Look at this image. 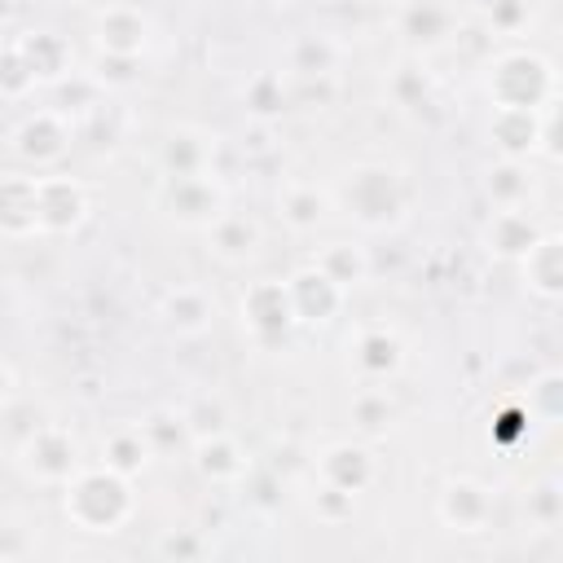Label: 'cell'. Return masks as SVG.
Here are the masks:
<instances>
[{
	"instance_id": "obj_38",
	"label": "cell",
	"mask_w": 563,
	"mask_h": 563,
	"mask_svg": "<svg viewBox=\"0 0 563 563\" xmlns=\"http://www.w3.org/2000/svg\"><path fill=\"white\" fill-rule=\"evenodd\" d=\"M35 550V537L31 528H13V523H0V559H26Z\"/></svg>"
},
{
	"instance_id": "obj_32",
	"label": "cell",
	"mask_w": 563,
	"mask_h": 563,
	"mask_svg": "<svg viewBox=\"0 0 563 563\" xmlns=\"http://www.w3.org/2000/svg\"><path fill=\"white\" fill-rule=\"evenodd\" d=\"M35 88H40V84H35V75L26 70L22 53L13 48V40H4V44H0V97L22 101V97H31Z\"/></svg>"
},
{
	"instance_id": "obj_7",
	"label": "cell",
	"mask_w": 563,
	"mask_h": 563,
	"mask_svg": "<svg viewBox=\"0 0 563 563\" xmlns=\"http://www.w3.org/2000/svg\"><path fill=\"white\" fill-rule=\"evenodd\" d=\"M70 150V123L62 110H35L13 128V154L22 163H31L35 172L57 167Z\"/></svg>"
},
{
	"instance_id": "obj_20",
	"label": "cell",
	"mask_w": 563,
	"mask_h": 563,
	"mask_svg": "<svg viewBox=\"0 0 563 563\" xmlns=\"http://www.w3.org/2000/svg\"><path fill=\"white\" fill-rule=\"evenodd\" d=\"M519 268H523V282H528L532 295L559 299V290H563V242H559V233H541L523 251Z\"/></svg>"
},
{
	"instance_id": "obj_3",
	"label": "cell",
	"mask_w": 563,
	"mask_h": 563,
	"mask_svg": "<svg viewBox=\"0 0 563 563\" xmlns=\"http://www.w3.org/2000/svg\"><path fill=\"white\" fill-rule=\"evenodd\" d=\"M488 97L497 110H541L554 101V66L532 48L497 53L488 66Z\"/></svg>"
},
{
	"instance_id": "obj_5",
	"label": "cell",
	"mask_w": 563,
	"mask_h": 563,
	"mask_svg": "<svg viewBox=\"0 0 563 563\" xmlns=\"http://www.w3.org/2000/svg\"><path fill=\"white\" fill-rule=\"evenodd\" d=\"M18 466H22L26 479L62 488L84 462H79L75 435H70L66 427H57V422H44V427H35V431L18 444Z\"/></svg>"
},
{
	"instance_id": "obj_39",
	"label": "cell",
	"mask_w": 563,
	"mask_h": 563,
	"mask_svg": "<svg viewBox=\"0 0 563 563\" xmlns=\"http://www.w3.org/2000/svg\"><path fill=\"white\" fill-rule=\"evenodd\" d=\"M13 387H18V378H13V365L0 356V409L13 400Z\"/></svg>"
},
{
	"instance_id": "obj_41",
	"label": "cell",
	"mask_w": 563,
	"mask_h": 563,
	"mask_svg": "<svg viewBox=\"0 0 563 563\" xmlns=\"http://www.w3.org/2000/svg\"><path fill=\"white\" fill-rule=\"evenodd\" d=\"M9 13H13V4H9V0H0V22H9Z\"/></svg>"
},
{
	"instance_id": "obj_27",
	"label": "cell",
	"mask_w": 563,
	"mask_h": 563,
	"mask_svg": "<svg viewBox=\"0 0 563 563\" xmlns=\"http://www.w3.org/2000/svg\"><path fill=\"white\" fill-rule=\"evenodd\" d=\"M484 194L493 198V207H528V198H532L528 158H497L484 176Z\"/></svg>"
},
{
	"instance_id": "obj_11",
	"label": "cell",
	"mask_w": 563,
	"mask_h": 563,
	"mask_svg": "<svg viewBox=\"0 0 563 563\" xmlns=\"http://www.w3.org/2000/svg\"><path fill=\"white\" fill-rule=\"evenodd\" d=\"M374 475H378L374 453L365 444H356V440H339L317 457V479L339 488V493H352V497H361L374 484Z\"/></svg>"
},
{
	"instance_id": "obj_10",
	"label": "cell",
	"mask_w": 563,
	"mask_h": 563,
	"mask_svg": "<svg viewBox=\"0 0 563 563\" xmlns=\"http://www.w3.org/2000/svg\"><path fill=\"white\" fill-rule=\"evenodd\" d=\"M435 515L453 532H484L488 519H493V493H488V484H479L471 475H457V479H449L440 488Z\"/></svg>"
},
{
	"instance_id": "obj_16",
	"label": "cell",
	"mask_w": 563,
	"mask_h": 563,
	"mask_svg": "<svg viewBox=\"0 0 563 563\" xmlns=\"http://www.w3.org/2000/svg\"><path fill=\"white\" fill-rule=\"evenodd\" d=\"M40 233V189L35 176H0V238Z\"/></svg>"
},
{
	"instance_id": "obj_26",
	"label": "cell",
	"mask_w": 563,
	"mask_h": 563,
	"mask_svg": "<svg viewBox=\"0 0 563 563\" xmlns=\"http://www.w3.org/2000/svg\"><path fill=\"white\" fill-rule=\"evenodd\" d=\"M150 457H154V449H150L141 422L110 431L106 444H101V466H110V471H119V475H128V479H136V475L150 466Z\"/></svg>"
},
{
	"instance_id": "obj_17",
	"label": "cell",
	"mask_w": 563,
	"mask_h": 563,
	"mask_svg": "<svg viewBox=\"0 0 563 563\" xmlns=\"http://www.w3.org/2000/svg\"><path fill=\"white\" fill-rule=\"evenodd\" d=\"M13 48L22 53V62H26V70L35 75V84H57V79H66L70 75V44L57 35V31H18L13 35Z\"/></svg>"
},
{
	"instance_id": "obj_37",
	"label": "cell",
	"mask_w": 563,
	"mask_h": 563,
	"mask_svg": "<svg viewBox=\"0 0 563 563\" xmlns=\"http://www.w3.org/2000/svg\"><path fill=\"white\" fill-rule=\"evenodd\" d=\"M528 519L537 528H554L559 523V488L554 484H541L528 493Z\"/></svg>"
},
{
	"instance_id": "obj_31",
	"label": "cell",
	"mask_w": 563,
	"mask_h": 563,
	"mask_svg": "<svg viewBox=\"0 0 563 563\" xmlns=\"http://www.w3.org/2000/svg\"><path fill=\"white\" fill-rule=\"evenodd\" d=\"M141 431H145V440H150L154 453H172V449H180V444L194 440L189 427H185V418H180V413H167V409H154V413L141 422Z\"/></svg>"
},
{
	"instance_id": "obj_28",
	"label": "cell",
	"mask_w": 563,
	"mask_h": 563,
	"mask_svg": "<svg viewBox=\"0 0 563 563\" xmlns=\"http://www.w3.org/2000/svg\"><path fill=\"white\" fill-rule=\"evenodd\" d=\"M312 264H317L339 290H356V286L369 277V255H365V246H356V242H330V246L317 251Z\"/></svg>"
},
{
	"instance_id": "obj_21",
	"label": "cell",
	"mask_w": 563,
	"mask_h": 563,
	"mask_svg": "<svg viewBox=\"0 0 563 563\" xmlns=\"http://www.w3.org/2000/svg\"><path fill=\"white\" fill-rule=\"evenodd\" d=\"M396 26L413 48H435L453 35V9L444 0H409L400 9Z\"/></svg>"
},
{
	"instance_id": "obj_35",
	"label": "cell",
	"mask_w": 563,
	"mask_h": 563,
	"mask_svg": "<svg viewBox=\"0 0 563 563\" xmlns=\"http://www.w3.org/2000/svg\"><path fill=\"white\" fill-rule=\"evenodd\" d=\"M559 387H563V378H559L554 369H545V374L528 387V413L541 418V422H554V418H559Z\"/></svg>"
},
{
	"instance_id": "obj_12",
	"label": "cell",
	"mask_w": 563,
	"mask_h": 563,
	"mask_svg": "<svg viewBox=\"0 0 563 563\" xmlns=\"http://www.w3.org/2000/svg\"><path fill=\"white\" fill-rule=\"evenodd\" d=\"M97 53H119V57H141L150 44V18L136 4H106L92 22Z\"/></svg>"
},
{
	"instance_id": "obj_4",
	"label": "cell",
	"mask_w": 563,
	"mask_h": 563,
	"mask_svg": "<svg viewBox=\"0 0 563 563\" xmlns=\"http://www.w3.org/2000/svg\"><path fill=\"white\" fill-rule=\"evenodd\" d=\"M154 202L167 220L180 229H211L229 211V194L216 180V172H194V176H158Z\"/></svg>"
},
{
	"instance_id": "obj_14",
	"label": "cell",
	"mask_w": 563,
	"mask_h": 563,
	"mask_svg": "<svg viewBox=\"0 0 563 563\" xmlns=\"http://www.w3.org/2000/svg\"><path fill=\"white\" fill-rule=\"evenodd\" d=\"M216 163V136L202 128H172L158 141V167L163 176H194V172H211Z\"/></svg>"
},
{
	"instance_id": "obj_1",
	"label": "cell",
	"mask_w": 563,
	"mask_h": 563,
	"mask_svg": "<svg viewBox=\"0 0 563 563\" xmlns=\"http://www.w3.org/2000/svg\"><path fill=\"white\" fill-rule=\"evenodd\" d=\"M62 510L79 532L110 537L136 515V493L132 479L110 466H79L62 484Z\"/></svg>"
},
{
	"instance_id": "obj_2",
	"label": "cell",
	"mask_w": 563,
	"mask_h": 563,
	"mask_svg": "<svg viewBox=\"0 0 563 563\" xmlns=\"http://www.w3.org/2000/svg\"><path fill=\"white\" fill-rule=\"evenodd\" d=\"M339 202L361 229H391L405 216V180L387 163H352L339 180Z\"/></svg>"
},
{
	"instance_id": "obj_42",
	"label": "cell",
	"mask_w": 563,
	"mask_h": 563,
	"mask_svg": "<svg viewBox=\"0 0 563 563\" xmlns=\"http://www.w3.org/2000/svg\"><path fill=\"white\" fill-rule=\"evenodd\" d=\"M273 4H295V0H273Z\"/></svg>"
},
{
	"instance_id": "obj_19",
	"label": "cell",
	"mask_w": 563,
	"mask_h": 563,
	"mask_svg": "<svg viewBox=\"0 0 563 563\" xmlns=\"http://www.w3.org/2000/svg\"><path fill=\"white\" fill-rule=\"evenodd\" d=\"M537 238H541V229H537V220L528 216V207H497L493 220H488V229H484L488 251L501 255V260H523V251H528Z\"/></svg>"
},
{
	"instance_id": "obj_25",
	"label": "cell",
	"mask_w": 563,
	"mask_h": 563,
	"mask_svg": "<svg viewBox=\"0 0 563 563\" xmlns=\"http://www.w3.org/2000/svg\"><path fill=\"white\" fill-rule=\"evenodd\" d=\"M334 66H339V44H334L330 35L308 31V35H299V40L286 48V70H290L295 79H330Z\"/></svg>"
},
{
	"instance_id": "obj_36",
	"label": "cell",
	"mask_w": 563,
	"mask_h": 563,
	"mask_svg": "<svg viewBox=\"0 0 563 563\" xmlns=\"http://www.w3.org/2000/svg\"><path fill=\"white\" fill-rule=\"evenodd\" d=\"M312 510H317L321 523H343V519H352L356 497H352V493H339V488H330V484H317V493H312Z\"/></svg>"
},
{
	"instance_id": "obj_33",
	"label": "cell",
	"mask_w": 563,
	"mask_h": 563,
	"mask_svg": "<svg viewBox=\"0 0 563 563\" xmlns=\"http://www.w3.org/2000/svg\"><path fill=\"white\" fill-rule=\"evenodd\" d=\"M88 75L97 79V88H128V84H136V79H141V57L97 53V62H92V70H88Z\"/></svg>"
},
{
	"instance_id": "obj_23",
	"label": "cell",
	"mask_w": 563,
	"mask_h": 563,
	"mask_svg": "<svg viewBox=\"0 0 563 563\" xmlns=\"http://www.w3.org/2000/svg\"><path fill=\"white\" fill-rule=\"evenodd\" d=\"M211 251L224 260V264H246L255 251H260V224L246 216V211H224L211 229Z\"/></svg>"
},
{
	"instance_id": "obj_40",
	"label": "cell",
	"mask_w": 563,
	"mask_h": 563,
	"mask_svg": "<svg viewBox=\"0 0 563 563\" xmlns=\"http://www.w3.org/2000/svg\"><path fill=\"white\" fill-rule=\"evenodd\" d=\"M158 550H163V554H198V541H194V537H180V541H176V537H167Z\"/></svg>"
},
{
	"instance_id": "obj_29",
	"label": "cell",
	"mask_w": 563,
	"mask_h": 563,
	"mask_svg": "<svg viewBox=\"0 0 563 563\" xmlns=\"http://www.w3.org/2000/svg\"><path fill=\"white\" fill-rule=\"evenodd\" d=\"M242 101H246V110H251L255 119H277V114L286 110V101H290V92L282 88V75H273V70H264V75H255V79L246 84V92H242Z\"/></svg>"
},
{
	"instance_id": "obj_30",
	"label": "cell",
	"mask_w": 563,
	"mask_h": 563,
	"mask_svg": "<svg viewBox=\"0 0 563 563\" xmlns=\"http://www.w3.org/2000/svg\"><path fill=\"white\" fill-rule=\"evenodd\" d=\"M391 418H396V409H391V400H387V391L383 387H365V391H356V400H352V422L365 431V435H378V431H387L391 427Z\"/></svg>"
},
{
	"instance_id": "obj_22",
	"label": "cell",
	"mask_w": 563,
	"mask_h": 563,
	"mask_svg": "<svg viewBox=\"0 0 563 563\" xmlns=\"http://www.w3.org/2000/svg\"><path fill=\"white\" fill-rule=\"evenodd\" d=\"M277 207H282L286 229H295V233H317V229L325 224V216H330V194H325L321 185H312V180H295V185L282 189Z\"/></svg>"
},
{
	"instance_id": "obj_24",
	"label": "cell",
	"mask_w": 563,
	"mask_h": 563,
	"mask_svg": "<svg viewBox=\"0 0 563 563\" xmlns=\"http://www.w3.org/2000/svg\"><path fill=\"white\" fill-rule=\"evenodd\" d=\"M158 312H163L167 330H176V334H202L211 325V317H216V303H211V295L202 286H176V290L163 295V308Z\"/></svg>"
},
{
	"instance_id": "obj_18",
	"label": "cell",
	"mask_w": 563,
	"mask_h": 563,
	"mask_svg": "<svg viewBox=\"0 0 563 563\" xmlns=\"http://www.w3.org/2000/svg\"><path fill=\"white\" fill-rule=\"evenodd\" d=\"M488 136L501 158H532L541 154V110H493Z\"/></svg>"
},
{
	"instance_id": "obj_9",
	"label": "cell",
	"mask_w": 563,
	"mask_h": 563,
	"mask_svg": "<svg viewBox=\"0 0 563 563\" xmlns=\"http://www.w3.org/2000/svg\"><path fill=\"white\" fill-rule=\"evenodd\" d=\"M286 290H290V308H295V321L299 325H325L339 317L347 290H339L317 264H303L286 277Z\"/></svg>"
},
{
	"instance_id": "obj_13",
	"label": "cell",
	"mask_w": 563,
	"mask_h": 563,
	"mask_svg": "<svg viewBox=\"0 0 563 563\" xmlns=\"http://www.w3.org/2000/svg\"><path fill=\"white\" fill-rule=\"evenodd\" d=\"M400 365H405V343H400L396 330H387V325H365V330H356V339H352V369H356L365 383H383V378H391Z\"/></svg>"
},
{
	"instance_id": "obj_6",
	"label": "cell",
	"mask_w": 563,
	"mask_h": 563,
	"mask_svg": "<svg viewBox=\"0 0 563 563\" xmlns=\"http://www.w3.org/2000/svg\"><path fill=\"white\" fill-rule=\"evenodd\" d=\"M295 325H299V321H295L286 282L264 277V282H251V286H246V295H242V330H246L260 347L286 343Z\"/></svg>"
},
{
	"instance_id": "obj_34",
	"label": "cell",
	"mask_w": 563,
	"mask_h": 563,
	"mask_svg": "<svg viewBox=\"0 0 563 563\" xmlns=\"http://www.w3.org/2000/svg\"><path fill=\"white\" fill-rule=\"evenodd\" d=\"M180 418H185V427H189V435H211V431H229L224 422H229V413H224V405L220 400H211V396H198L189 409H180Z\"/></svg>"
},
{
	"instance_id": "obj_15",
	"label": "cell",
	"mask_w": 563,
	"mask_h": 563,
	"mask_svg": "<svg viewBox=\"0 0 563 563\" xmlns=\"http://www.w3.org/2000/svg\"><path fill=\"white\" fill-rule=\"evenodd\" d=\"M194 453V471L207 484H238L246 475V453L229 431H211V435H194L189 440Z\"/></svg>"
},
{
	"instance_id": "obj_8",
	"label": "cell",
	"mask_w": 563,
	"mask_h": 563,
	"mask_svg": "<svg viewBox=\"0 0 563 563\" xmlns=\"http://www.w3.org/2000/svg\"><path fill=\"white\" fill-rule=\"evenodd\" d=\"M40 189V233H75L88 220V189L75 176L44 172L35 176Z\"/></svg>"
}]
</instances>
